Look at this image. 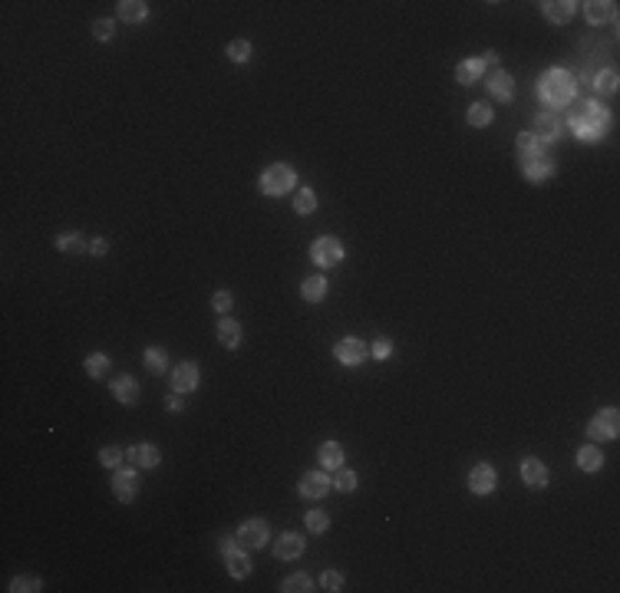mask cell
Instances as JSON below:
<instances>
[{
    "instance_id": "1",
    "label": "cell",
    "mask_w": 620,
    "mask_h": 593,
    "mask_svg": "<svg viewBox=\"0 0 620 593\" xmlns=\"http://www.w3.org/2000/svg\"><path fill=\"white\" fill-rule=\"evenodd\" d=\"M607 109L601 103H594V99H584V103L574 105V112H571V132L577 139H584V142H597L601 135L607 132Z\"/></svg>"
},
{
    "instance_id": "2",
    "label": "cell",
    "mask_w": 620,
    "mask_h": 593,
    "mask_svg": "<svg viewBox=\"0 0 620 593\" xmlns=\"http://www.w3.org/2000/svg\"><path fill=\"white\" fill-rule=\"evenodd\" d=\"M538 96H541V99H545L551 109H561V105H568L577 96L574 76L564 73V70H548V73L538 76Z\"/></svg>"
},
{
    "instance_id": "3",
    "label": "cell",
    "mask_w": 620,
    "mask_h": 593,
    "mask_svg": "<svg viewBox=\"0 0 620 593\" xmlns=\"http://www.w3.org/2000/svg\"><path fill=\"white\" fill-rule=\"evenodd\" d=\"M294 185H297V172L284 162L268 165L264 175H261V192L271 194V198H277V194H284V192H294Z\"/></svg>"
},
{
    "instance_id": "4",
    "label": "cell",
    "mask_w": 620,
    "mask_h": 593,
    "mask_svg": "<svg viewBox=\"0 0 620 593\" xmlns=\"http://www.w3.org/2000/svg\"><path fill=\"white\" fill-rule=\"evenodd\" d=\"M234 544L241 550L264 547V544H268V521H261V518L244 521L241 527H238V534H234Z\"/></svg>"
},
{
    "instance_id": "5",
    "label": "cell",
    "mask_w": 620,
    "mask_h": 593,
    "mask_svg": "<svg viewBox=\"0 0 620 593\" xmlns=\"http://www.w3.org/2000/svg\"><path fill=\"white\" fill-rule=\"evenodd\" d=\"M620 429V412L617 409H601V412L594 415L588 422V435L594 442H604V439H614Z\"/></svg>"
},
{
    "instance_id": "6",
    "label": "cell",
    "mask_w": 620,
    "mask_h": 593,
    "mask_svg": "<svg viewBox=\"0 0 620 593\" xmlns=\"http://www.w3.org/2000/svg\"><path fill=\"white\" fill-rule=\"evenodd\" d=\"M310 257H314V264L317 267H337L343 261V244L337 241V237H317L314 241V248H310Z\"/></svg>"
},
{
    "instance_id": "7",
    "label": "cell",
    "mask_w": 620,
    "mask_h": 593,
    "mask_svg": "<svg viewBox=\"0 0 620 593\" xmlns=\"http://www.w3.org/2000/svg\"><path fill=\"white\" fill-rule=\"evenodd\" d=\"M112 494H116L122 504L136 501V494H139L136 465H132V468H116V474H112Z\"/></svg>"
},
{
    "instance_id": "8",
    "label": "cell",
    "mask_w": 620,
    "mask_h": 593,
    "mask_svg": "<svg viewBox=\"0 0 620 593\" xmlns=\"http://www.w3.org/2000/svg\"><path fill=\"white\" fill-rule=\"evenodd\" d=\"M301 494L307 498V501H320V498H327L330 494V478L323 472H307L301 474Z\"/></svg>"
},
{
    "instance_id": "9",
    "label": "cell",
    "mask_w": 620,
    "mask_h": 593,
    "mask_svg": "<svg viewBox=\"0 0 620 593\" xmlns=\"http://www.w3.org/2000/svg\"><path fill=\"white\" fill-rule=\"evenodd\" d=\"M495 485H499V474H495V468L492 465H475L469 472V488L475 491V494H492L495 491Z\"/></svg>"
},
{
    "instance_id": "10",
    "label": "cell",
    "mask_w": 620,
    "mask_h": 593,
    "mask_svg": "<svg viewBox=\"0 0 620 593\" xmlns=\"http://www.w3.org/2000/svg\"><path fill=\"white\" fill-rule=\"evenodd\" d=\"M366 356V346L363 340H357V336H343V340L337 343V359L343 363V366H360Z\"/></svg>"
},
{
    "instance_id": "11",
    "label": "cell",
    "mask_w": 620,
    "mask_h": 593,
    "mask_svg": "<svg viewBox=\"0 0 620 593\" xmlns=\"http://www.w3.org/2000/svg\"><path fill=\"white\" fill-rule=\"evenodd\" d=\"M159 459H162L159 448L149 442H139V445H132V448H126V461L136 465V468H152V465H159Z\"/></svg>"
},
{
    "instance_id": "12",
    "label": "cell",
    "mask_w": 620,
    "mask_h": 593,
    "mask_svg": "<svg viewBox=\"0 0 620 593\" xmlns=\"http://www.w3.org/2000/svg\"><path fill=\"white\" fill-rule=\"evenodd\" d=\"M485 86H488V92H492L499 103H508L514 96V79H512V73H505V70H495V73L488 76Z\"/></svg>"
},
{
    "instance_id": "13",
    "label": "cell",
    "mask_w": 620,
    "mask_h": 593,
    "mask_svg": "<svg viewBox=\"0 0 620 593\" xmlns=\"http://www.w3.org/2000/svg\"><path fill=\"white\" fill-rule=\"evenodd\" d=\"M172 385H175V392H192V389H198L195 363H179V366L172 370Z\"/></svg>"
},
{
    "instance_id": "14",
    "label": "cell",
    "mask_w": 620,
    "mask_h": 593,
    "mask_svg": "<svg viewBox=\"0 0 620 593\" xmlns=\"http://www.w3.org/2000/svg\"><path fill=\"white\" fill-rule=\"evenodd\" d=\"M521 481L528 488H545L548 485V465L538 459H525L521 461Z\"/></svg>"
},
{
    "instance_id": "15",
    "label": "cell",
    "mask_w": 620,
    "mask_h": 593,
    "mask_svg": "<svg viewBox=\"0 0 620 593\" xmlns=\"http://www.w3.org/2000/svg\"><path fill=\"white\" fill-rule=\"evenodd\" d=\"M531 135L538 139V142H554L561 135V122L554 112H541V116L534 119V129H531Z\"/></svg>"
},
{
    "instance_id": "16",
    "label": "cell",
    "mask_w": 620,
    "mask_h": 593,
    "mask_svg": "<svg viewBox=\"0 0 620 593\" xmlns=\"http://www.w3.org/2000/svg\"><path fill=\"white\" fill-rule=\"evenodd\" d=\"M274 554H277V561H297L303 554V537L301 534H281V541H277V547H274Z\"/></svg>"
},
{
    "instance_id": "17",
    "label": "cell",
    "mask_w": 620,
    "mask_h": 593,
    "mask_svg": "<svg viewBox=\"0 0 620 593\" xmlns=\"http://www.w3.org/2000/svg\"><path fill=\"white\" fill-rule=\"evenodd\" d=\"M225 567H228V574H231L234 580H244L248 574H251V561H248V550H241V547L225 550Z\"/></svg>"
},
{
    "instance_id": "18",
    "label": "cell",
    "mask_w": 620,
    "mask_h": 593,
    "mask_svg": "<svg viewBox=\"0 0 620 593\" xmlns=\"http://www.w3.org/2000/svg\"><path fill=\"white\" fill-rule=\"evenodd\" d=\"M545 142H538V139H534V135L531 132H521L518 135V162L521 165H528V162H534V159H541V155H545Z\"/></svg>"
},
{
    "instance_id": "19",
    "label": "cell",
    "mask_w": 620,
    "mask_h": 593,
    "mask_svg": "<svg viewBox=\"0 0 620 593\" xmlns=\"http://www.w3.org/2000/svg\"><path fill=\"white\" fill-rule=\"evenodd\" d=\"M112 396L126 405H136L139 402V383L132 376H119V379H112Z\"/></svg>"
},
{
    "instance_id": "20",
    "label": "cell",
    "mask_w": 620,
    "mask_h": 593,
    "mask_svg": "<svg viewBox=\"0 0 620 593\" xmlns=\"http://www.w3.org/2000/svg\"><path fill=\"white\" fill-rule=\"evenodd\" d=\"M614 7L617 3H610V0H590V3H584V14L594 27H601L607 20H614Z\"/></svg>"
},
{
    "instance_id": "21",
    "label": "cell",
    "mask_w": 620,
    "mask_h": 593,
    "mask_svg": "<svg viewBox=\"0 0 620 593\" xmlns=\"http://www.w3.org/2000/svg\"><path fill=\"white\" fill-rule=\"evenodd\" d=\"M218 343H221L225 350H238V343H241V323H234L231 316H225V320L218 323Z\"/></svg>"
},
{
    "instance_id": "22",
    "label": "cell",
    "mask_w": 620,
    "mask_h": 593,
    "mask_svg": "<svg viewBox=\"0 0 620 593\" xmlns=\"http://www.w3.org/2000/svg\"><path fill=\"white\" fill-rule=\"evenodd\" d=\"M541 10L551 23H568L574 17V3L571 0H551V3H541Z\"/></svg>"
},
{
    "instance_id": "23",
    "label": "cell",
    "mask_w": 620,
    "mask_h": 593,
    "mask_svg": "<svg viewBox=\"0 0 620 593\" xmlns=\"http://www.w3.org/2000/svg\"><path fill=\"white\" fill-rule=\"evenodd\" d=\"M317 459H320L323 468H333V472H337V468L343 465V445H340V442H323L317 448Z\"/></svg>"
},
{
    "instance_id": "24",
    "label": "cell",
    "mask_w": 620,
    "mask_h": 593,
    "mask_svg": "<svg viewBox=\"0 0 620 593\" xmlns=\"http://www.w3.org/2000/svg\"><path fill=\"white\" fill-rule=\"evenodd\" d=\"M482 59H475V57H469V59H462L459 66H455V79L462 83V86H472L479 76H482Z\"/></svg>"
},
{
    "instance_id": "25",
    "label": "cell",
    "mask_w": 620,
    "mask_h": 593,
    "mask_svg": "<svg viewBox=\"0 0 620 593\" xmlns=\"http://www.w3.org/2000/svg\"><path fill=\"white\" fill-rule=\"evenodd\" d=\"M149 17V3H142V0H122L119 3V20L126 23H142Z\"/></svg>"
},
{
    "instance_id": "26",
    "label": "cell",
    "mask_w": 620,
    "mask_h": 593,
    "mask_svg": "<svg viewBox=\"0 0 620 593\" xmlns=\"http://www.w3.org/2000/svg\"><path fill=\"white\" fill-rule=\"evenodd\" d=\"M577 465H581L584 472H601V465H604L601 448H597V445H584V448L577 452Z\"/></svg>"
},
{
    "instance_id": "27",
    "label": "cell",
    "mask_w": 620,
    "mask_h": 593,
    "mask_svg": "<svg viewBox=\"0 0 620 593\" xmlns=\"http://www.w3.org/2000/svg\"><path fill=\"white\" fill-rule=\"evenodd\" d=\"M525 175H528V181H545V178L554 175V162H551L548 155H541V159L525 165Z\"/></svg>"
},
{
    "instance_id": "28",
    "label": "cell",
    "mask_w": 620,
    "mask_h": 593,
    "mask_svg": "<svg viewBox=\"0 0 620 593\" xmlns=\"http://www.w3.org/2000/svg\"><path fill=\"white\" fill-rule=\"evenodd\" d=\"M146 370H149L152 376H162V372L168 370V356L162 346H149V350H146Z\"/></svg>"
},
{
    "instance_id": "29",
    "label": "cell",
    "mask_w": 620,
    "mask_h": 593,
    "mask_svg": "<svg viewBox=\"0 0 620 593\" xmlns=\"http://www.w3.org/2000/svg\"><path fill=\"white\" fill-rule=\"evenodd\" d=\"M301 294H303V300L320 303V300L327 296V281H323V277H307V281L301 283Z\"/></svg>"
},
{
    "instance_id": "30",
    "label": "cell",
    "mask_w": 620,
    "mask_h": 593,
    "mask_svg": "<svg viewBox=\"0 0 620 593\" xmlns=\"http://www.w3.org/2000/svg\"><path fill=\"white\" fill-rule=\"evenodd\" d=\"M466 119H469V125H475V129H485V125H492L495 112H492V105L488 103H475L469 112H466Z\"/></svg>"
},
{
    "instance_id": "31",
    "label": "cell",
    "mask_w": 620,
    "mask_h": 593,
    "mask_svg": "<svg viewBox=\"0 0 620 593\" xmlns=\"http://www.w3.org/2000/svg\"><path fill=\"white\" fill-rule=\"evenodd\" d=\"M57 248H60L63 254H79L83 248H90V244H86V237H83V234H76V231H73V234H60V237H57Z\"/></svg>"
},
{
    "instance_id": "32",
    "label": "cell",
    "mask_w": 620,
    "mask_h": 593,
    "mask_svg": "<svg viewBox=\"0 0 620 593\" xmlns=\"http://www.w3.org/2000/svg\"><path fill=\"white\" fill-rule=\"evenodd\" d=\"M294 211H297V214H314V211H317V194L310 192V188L297 192L294 194Z\"/></svg>"
},
{
    "instance_id": "33",
    "label": "cell",
    "mask_w": 620,
    "mask_h": 593,
    "mask_svg": "<svg viewBox=\"0 0 620 593\" xmlns=\"http://www.w3.org/2000/svg\"><path fill=\"white\" fill-rule=\"evenodd\" d=\"M83 366H86V376H92V379H103V376H106V372H109V356H103V353H92L90 359L83 363Z\"/></svg>"
},
{
    "instance_id": "34",
    "label": "cell",
    "mask_w": 620,
    "mask_h": 593,
    "mask_svg": "<svg viewBox=\"0 0 620 593\" xmlns=\"http://www.w3.org/2000/svg\"><path fill=\"white\" fill-rule=\"evenodd\" d=\"M225 53L231 63H248V59H251V43H248V40H231Z\"/></svg>"
},
{
    "instance_id": "35",
    "label": "cell",
    "mask_w": 620,
    "mask_h": 593,
    "mask_svg": "<svg viewBox=\"0 0 620 593\" xmlns=\"http://www.w3.org/2000/svg\"><path fill=\"white\" fill-rule=\"evenodd\" d=\"M303 524H307V531H310V534H323L327 527H330V518H327L323 511H307Z\"/></svg>"
},
{
    "instance_id": "36",
    "label": "cell",
    "mask_w": 620,
    "mask_h": 593,
    "mask_svg": "<svg viewBox=\"0 0 620 593\" xmlns=\"http://www.w3.org/2000/svg\"><path fill=\"white\" fill-rule=\"evenodd\" d=\"M330 485H337V491H353V488H357V472H350V468H337V474L330 478Z\"/></svg>"
},
{
    "instance_id": "37",
    "label": "cell",
    "mask_w": 620,
    "mask_h": 593,
    "mask_svg": "<svg viewBox=\"0 0 620 593\" xmlns=\"http://www.w3.org/2000/svg\"><path fill=\"white\" fill-rule=\"evenodd\" d=\"M617 83H620L617 70H604V73L594 76V86L601 89V92H614V89H617Z\"/></svg>"
},
{
    "instance_id": "38",
    "label": "cell",
    "mask_w": 620,
    "mask_h": 593,
    "mask_svg": "<svg viewBox=\"0 0 620 593\" xmlns=\"http://www.w3.org/2000/svg\"><path fill=\"white\" fill-rule=\"evenodd\" d=\"M40 587H43L40 577H30V574H27V577H14V580H10V590H14V593H33V590H40Z\"/></svg>"
},
{
    "instance_id": "39",
    "label": "cell",
    "mask_w": 620,
    "mask_h": 593,
    "mask_svg": "<svg viewBox=\"0 0 620 593\" xmlns=\"http://www.w3.org/2000/svg\"><path fill=\"white\" fill-rule=\"evenodd\" d=\"M310 587H314V583H310L307 574H294V577L284 580V587H281V590H284V593H303V590H310Z\"/></svg>"
},
{
    "instance_id": "40",
    "label": "cell",
    "mask_w": 620,
    "mask_h": 593,
    "mask_svg": "<svg viewBox=\"0 0 620 593\" xmlns=\"http://www.w3.org/2000/svg\"><path fill=\"white\" fill-rule=\"evenodd\" d=\"M122 459H126V452H122L119 445H106V448L99 452V465H109V468H116Z\"/></svg>"
},
{
    "instance_id": "41",
    "label": "cell",
    "mask_w": 620,
    "mask_h": 593,
    "mask_svg": "<svg viewBox=\"0 0 620 593\" xmlns=\"http://www.w3.org/2000/svg\"><path fill=\"white\" fill-rule=\"evenodd\" d=\"M320 587H323V590H343V574H337V570H327V574H323V577H320Z\"/></svg>"
},
{
    "instance_id": "42",
    "label": "cell",
    "mask_w": 620,
    "mask_h": 593,
    "mask_svg": "<svg viewBox=\"0 0 620 593\" xmlns=\"http://www.w3.org/2000/svg\"><path fill=\"white\" fill-rule=\"evenodd\" d=\"M231 303H234V296H231V290H218V294L212 296V307L218 313H228L231 310Z\"/></svg>"
},
{
    "instance_id": "43",
    "label": "cell",
    "mask_w": 620,
    "mask_h": 593,
    "mask_svg": "<svg viewBox=\"0 0 620 593\" xmlns=\"http://www.w3.org/2000/svg\"><path fill=\"white\" fill-rule=\"evenodd\" d=\"M112 20H96V23H92V37H96V40H112Z\"/></svg>"
},
{
    "instance_id": "44",
    "label": "cell",
    "mask_w": 620,
    "mask_h": 593,
    "mask_svg": "<svg viewBox=\"0 0 620 593\" xmlns=\"http://www.w3.org/2000/svg\"><path fill=\"white\" fill-rule=\"evenodd\" d=\"M370 350H373V356H377V359H386V356L393 353V343H390V340H377L373 346H370Z\"/></svg>"
},
{
    "instance_id": "45",
    "label": "cell",
    "mask_w": 620,
    "mask_h": 593,
    "mask_svg": "<svg viewBox=\"0 0 620 593\" xmlns=\"http://www.w3.org/2000/svg\"><path fill=\"white\" fill-rule=\"evenodd\" d=\"M182 405H185V402H182V392H172V396L166 399V409H168V412H182Z\"/></svg>"
},
{
    "instance_id": "46",
    "label": "cell",
    "mask_w": 620,
    "mask_h": 593,
    "mask_svg": "<svg viewBox=\"0 0 620 593\" xmlns=\"http://www.w3.org/2000/svg\"><path fill=\"white\" fill-rule=\"evenodd\" d=\"M109 251V241L106 237H96V241H90V254H96V257H99V254H106Z\"/></svg>"
},
{
    "instance_id": "47",
    "label": "cell",
    "mask_w": 620,
    "mask_h": 593,
    "mask_svg": "<svg viewBox=\"0 0 620 593\" xmlns=\"http://www.w3.org/2000/svg\"><path fill=\"white\" fill-rule=\"evenodd\" d=\"M495 63H499V53H495V50H488V53L482 57V66H495Z\"/></svg>"
}]
</instances>
